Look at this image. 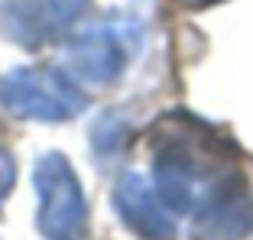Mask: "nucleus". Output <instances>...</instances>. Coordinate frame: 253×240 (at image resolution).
I'll return each mask as SVG.
<instances>
[{"mask_svg": "<svg viewBox=\"0 0 253 240\" xmlns=\"http://www.w3.org/2000/svg\"><path fill=\"white\" fill-rule=\"evenodd\" d=\"M0 104L10 114L42 123L72 120L84 111V94L52 68H16L0 81Z\"/></svg>", "mask_w": 253, "mask_h": 240, "instance_id": "1", "label": "nucleus"}, {"mask_svg": "<svg viewBox=\"0 0 253 240\" xmlns=\"http://www.w3.org/2000/svg\"><path fill=\"white\" fill-rule=\"evenodd\" d=\"M39 192V231L45 240H82L88 224V208L78 175L62 153L39 156L33 172Z\"/></svg>", "mask_w": 253, "mask_h": 240, "instance_id": "2", "label": "nucleus"}, {"mask_svg": "<svg viewBox=\"0 0 253 240\" xmlns=\"http://www.w3.org/2000/svg\"><path fill=\"white\" fill-rule=\"evenodd\" d=\"M140 42L136 26H97L75 39L72 52H68V72L82 81L91 84H111L120 78Z\"/></svg>", "mask_w": 253, "mask_h": 240, "instance_id": "3", "label": "nucleus"}, {"mask_svg": "<svg viewBox=\"0 0 253 240\" xmlns=\"http://www.w3.org/2000/svg\"><path fill=\"white\" fill-rule=\"evenodd\" d=\"M253 224V201L240 179H221L208 192L192 240H240Z\"/></svg>", "mask_w": 253, "mask_h": 240, "instance_id": "4", "label": "nucleus"}, {"mask_svg": "<svg viewBox=\"0 0 253 240\" xmlns=\"http://www.w3.org/2000/svg\"><path fill=\"white\" fill-rule=\"evenodd\" d=\"M114 208L136 237L143 240H175V224L163 198L153 195L149 182L140 172H124L114 188Z\"/></svg>", "mask_w": 253, "mask_h": 240, "instance_id": "5", "label": "nucleus"}, {"mask_svg": "<svg viewBox=\"0 0 253 240\" xmlns=\"http://www.w3.org/2000/svg\"><path fill=\"white\" fill-rule=\"evenodd\" d=\"M153 182H156V195L163 204L175 214H188L195 201L201 198V182H198V165L179 146H166L156 156L153 165Z\"/></svg>", "mask_w": 253, "mask_h": 240, "instance_id": "6", "label": "nucleus"}, {"mask_svg": "<svg viewBox=\"0 0 253 240\" xmlns=\"http://www.w3.org/2000/svg\"><path fill=\"white\" fill-rule=\"evenodd\" d=\"M0 26L13 42L36 49L59 33L49 0H3L0 3Z\"/></svg>", "mask_w": 253, "mask_h": 240, "instance_id": "7", "label": "nucleus"}, {"mask_svg": "<svg viewBox=\"0 0 253 240\" xmlns=\"http://www.w3.org/2000/svg\"><path fill=\"white\" fill-rule=\"evenodd\" d=\"M120 140H124V123L117 117L97 120V127H94V150L97 153H114L120 146Z\"/></svg>", "mask_w": 253, "mask_h": 240, "instance_id": "8", "label": "nucleus"}, {"mask_svg": "<svg viewBox=\"0 0 253 240\" xmlns=\"http://www.w3.org/2000/svg\"><path fill=\"white\" fill-rule=\"evenodd\" d=\"M49 7H52V16L59 23V30H65V26H72L88 10V0H49Z\"/></svg>", "mask_w": 253, "mask_h": 240, "instance_id": "9", "label": "nucleus"}, {"mask_svg": "<svg viewBox=\"0 0 253 240\" xmlns=\"http://www.w3.org/2000/svg\"><path fill=\"white\" fill-rule=\"evenodd\" d=\"M13 179H16V165L7 153L0 150V201L10 195V188H13Z\"/></svg>", "mask_w": 253, "mask_h": 240, "instance_id": "10", "label": "nucleus"}, {"mask_svg": "<svg viewBox=\"0 0 253 240\" xmlns=\"http://www.w3.org/2000/svg\"><path fill=\"white\" fill-rule=\"evenodd\" d=\"M182 3H192V7H198V3H211V0H182Z\"/></svg>", "mask_w": 253, "mask_h": 240, "instance_id": "11", "label": "nucleus"}]
</instances>
